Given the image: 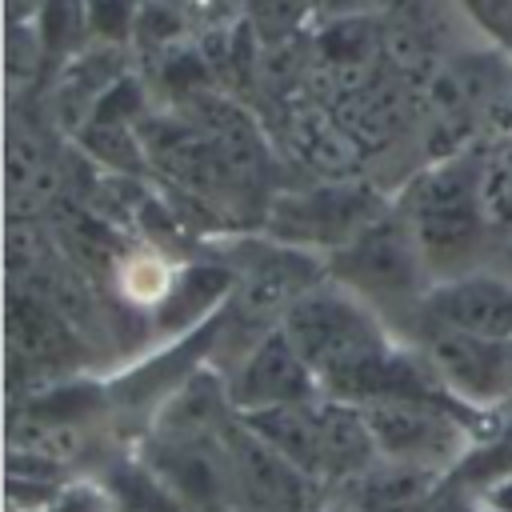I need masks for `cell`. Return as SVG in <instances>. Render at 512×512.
I'll list each match as a JSON object with an SVG mask.
<instances>
[{"mask_svg": "<svg viewBox=\"0 0 512 512\" xmlns=\"http://www.w3.org/2000/svg\"><path fill=\"white\" fill-rule=\"evenodd\" d=\"M280 328L304 352V360L320 376V388L336 372L384 352L396 340L388 332L384 316L376 308H368L360 296H352L348 288H340L336 280H320L316 288H308L288 308Z\"/></svg>", "mask_w": 512, "mask_h": 512, "instance_id": "cell-3", "label": "cell"}, {"mask_svg": "<svg viewBox=\"0 0 512 512\" xmlns=\"http://www.w3.org/2000/svg\"><path fill=\"white\" fill-rule=\"evenodd\" d=\"M24 512H120L116 508V496L108 488V480L100 476H68L48 500H40L36 508H24Z\"/></svg>", "mask_w": 512, "mask_h": 512, "instance_id": "cell-17", "label": "cell"}, {"mask_svg": "<svg viewBox=\"0 0 512 512\" xmlns=\"http://www.w3.org/2000/svg\"><path fill=\"white\" fill-rule=\"evenodd\" d=\"M416 344L444 380V388L472 412H492L512 400V340H484L420 324Z\"/></svg>", "mask_w": 512, "mask_h": 512, "instance_id": "cell-7", "label": "cell"}, {"mask_svg": "<svg viewBox=\"0 0 512 512\" xmlns=\"http://www.w3.org/2000/svg\"><path fill=\"white\" fill-rule=\"evenodd\" d=\"M224 380H228V400H232L236 416L324 396L320 376L312 372V364L304 360V352L292 344V336H288L284 328L264 332V336L224 372Z\"/></svg>", "mask_w": 512, "mask_h": 512, "instance_id": "cell-8", "label": "cell"}, {"mask_svg": "<svg viewBox=\"0 0 512 512\" xmlns=\"http://www.w3.org/2000/svg\"><path fill=\"white\" fill-rule=\"evenodd\" d=\"M284 140H288V156L300 168H308L316 180H356L360 172L364 152L320 104L292 108L284 120Z\"/></svg>", "mask_w": 512, "mask_h": 512, "instance_id": "cell-12", "label": "cell"}, {"mask_svg": "<svg viewBox=\"0 0 512 512\" xmlns=\"http://www.w3.org/2000/svg\"><path fill=\"white\" fill-rule=\"evenodd\" d=\"M476 176H480V152H456L424 168L404 188L400 212L416 232L432 280L472 272L492 236L480 212Z\"/></svg>", "mask_w": 512, "mask_h": 512, "instance_id": "cell-1", "label": "cell"}, {"mask_svg": "<svg viewBox=\"0 0 512 512\" xmlns=\"http://www.w3.org/2000/svg\"><path fill=\"white\" fill-rule=\"evenodd\" d=\"M176 272H180V260H176L168 248L140 240V244H128V252L120 256L112 292H116L128 308L156 312V308L164 304V296L172 292Z\"/></svg>", "mask_w": 512, "mask_h": 512, "instance_id": "cell-15", "label": "cell"}, {"mask_svg": "<svg viewBox=\"0 0 512 512\" xmlns=\"http://www.w3.org/2000/svg\"><path fill=\"white\" fill-rule=\"evenodd\" d=\"M220 444L228 464V500L236 512H316L312 496L320 488L268 448L240 416L224 424Z\"/></svg>", "mask_w": 512, "mask_h": 512, "instance_id": "cell-6", "label": "cell"}, {"mask_svg": "<svg viewBox=\"0 0 512 512\" xmlns=\"http://www.w3.org/2000/svg\"><path fill=\"white\" fill-rule=\"evenodd\" d=\"M188 104H192L188 116L208 132L220 160L228 164V176L240 192V204L264 200V208H268V200L276 196L272 192V148H268L260 124L252 120V112L244 104H236L232 96L212 92V88L192 92Z\"/></svg>", "mask_w": 512, "mask_h": 512, "instance_id": "cell-9", "label": "cell"}, {"mask_svg": "<svg viewBox=\"0 0 512 512\" xmlns=\"http://www.w3.org/2000/svg\"><path fill=\"white\" fill-rule=\"evenodd\" d=\"M444 484H448V476H440V472L380 456L372 468L352 476L336 492V500H344L356 512H424Z\"/></svg>", "mask_w": 512, "mask_h": 512, "instance_id": "cell-13", "label": "cell"}, {"mask_svg": "<svg viewBox=\"0 0 512 512\" xmlns=\"http://www.w3.org/2000/svg\"><path fill=\"white\" fill-rule=\"evenodd\" d=\"M8 352H12V364H24L28 372H56V368L80 364L92 352V344L44 296L12 284V292H8Z\"/></svg>", "mask_w": 512, "mask_h": 512, "instance_id": "cell-11", "label": "cell"}, {"mask_svg": "<svg viewBox=\"0 0 512 512\" xmlns=\"http://www.w3.org/2000/svg\"><path fill=\"white\" fill-rule=\"evenodd\" d=\"M316 512H356V508H348L344 500H332V504H320Z\"/></svg>", "mask_w": 512, "mask_h": 512, "instance_id": "cell-19", "label": "cell"}, {"mask_svg": "<svg viewBox=\"0 0 512 512\" xmlns=\"http://www.w3.org/2000/svg\"><path fill=\"white\" fill-rule=\"evenodd\" d=\"M476 192H480V212L492 236H508L512 232V132L480 148Z\"/></svg>", "mask_w": 512, "mask_h": 512, "instance_id": "cell-16", "label": "cell"}, {"mask_svg": "<svg viewBox=\"0 0 512 512\" xmlns=\"http://www.w3.org/2000/svg\"><path fill=\"white\" fill-rule=\"evenodd\" d=\"M328 280L360 296L380 316L396 312H420V300L432 284V272L424 264V252L416 244V232L408 216L396 208H384L376 220H368L352 240H344L336 252L324 256Z\"/></svg>", "mask_w": 512, "mask_h": 512, "instance_id": "cell-2", "label": "cell"}, {"mask_svg": "<svg viewBox=\"0 0 512 512\" xmlns=\"http://www.w3.org/2000/svg\"><path fill=\"white\" fill-rule=\"evenodd\" d=\"M320 404H324V396L300 400V404H280V408H260V412H244V416H240L268 448H276V452H280L292 468H300L316 488H324Z\"/></svg>", "mask_w": 512, "mask_h": 512, "instance_id": "cell-14", "label": "cell"}, {"mask_svg": "<svg viewBox=\"0 0 512 512\" xmlns=\"http://www.w3.org/2000/svg\"><path fill=\"white\" fill-rule=\"evenodd\" d=\"M500 272H508V276H512V232H508V236H500Z\"/></svg>", "mask_w": 512, "mask_h": 512, "instance_id": "cell-18", "label": "cell"}, {"mask_svg": "<svg viewBox=\"0 0 512 512\" xmlns=\"http://www.w3.org/2000/svg\"><path fill=\"white\" fill-rule=\"evenodd\" d=\"M384 208L388 204L360 180H312L308 188L276 192L260 216V228L280 244L328 256Z\"/></svg>", "mask_w": 512, "mask_h": 512, "instance_id": "cell-5", "label": "cell"}, {"mask_svg": "<svg viewBox=\"0 0 512 512\" xmlns=\"http://www.w3.org/2000/svg\"><path fill=\"white\" fill-rule=\"evenodd\" d=\"M420 324L452 328L484 340H512V276L500 268L496 272L472 268L460 276L432 280L416 312V328Z\"/></svg>", "mask_w": 512, "mask_h": 512, "instance_id": "cell-10", "label": "cell"}, {"mask_svg": "<svg viewBox=\"0 0 512 512\" xmlns=\"http://www.w3.org/2000/svg\"><path fill=\"white\" fill-rule=\"evenodd\" d=\"M360 408L368 416V428H372L384 460H400V464H416V468L452 476L480 444L472 420L484 412H472L460 404L388 396V400H372Z\"/></svg>", "mask_w": 512, "mask_h": 512, "instance_id": "cell-4", "label": "cell"}]
</instances>
